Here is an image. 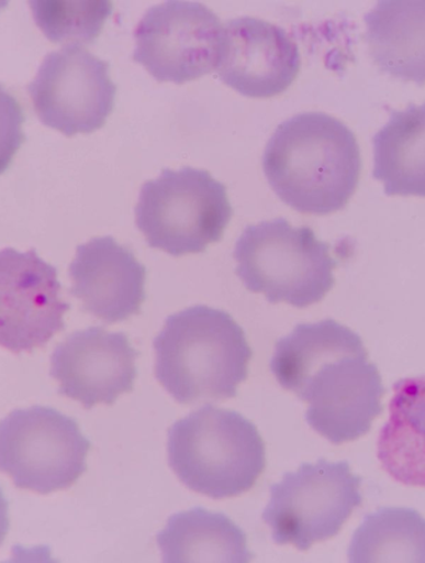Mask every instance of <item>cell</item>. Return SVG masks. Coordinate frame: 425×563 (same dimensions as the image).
Listing matches in <instances>:
<instances>
[{"label":"cell","instance_id":"7c38bea8","mask_svg":"<svg viewBox=\"0 0 425 563\" xmlns=\"http://www.w3.org/2000/svg\"><path fill=\"white\" fill-rule=\"evenodd\" d=\"M138 356L125 333L91 327L56 346L51 377L60 383L61 396L80 401L85 409L100 402L112 406L134 389Z\"/></svg>","mask_w":425,"mask_h":563},{"label":"cell","instance_id":"8992f818","mask_svg":"<svg viewBox=\"0 0 425 563\" xmlns=\"http://www.w3.org/2000/svg\"><path fill=\"white\" fill-rule=\"evenodd\" d=\"M136 224L150 249L174 257L202 253L220 242L232 220L226 187L205 170L165 168L142 186Z\"/></svg>","mask_w":425,"mask_h":563},{"label":"cell","instance_id":"44dd1931","mask_svg":"<svg viewBox=\"0 0 425 563\" xmlns=\"http://www.w3.org/2000/svg\"><path fill=\"white\" fill-rule=\"evenodd\" d=\"M24 120L18 100L0 86V175L12 165L14 155L25 141Z\"/></svg>","mask_w":425,"mask_h":563},{"label":"cell","instance_id":"d6986e66","mask_svg":"<svg viewBox=\"0 0 425 563\" xmlns=\"http://www.w3.org/2000/svg\"><path fill=\"white\" fill-rule=\"evenodd\" d=\"M348 560L425 563V519L405 508H384L367 515L354 534Z\"/></svg>","mask_w":425,"mask_h":563},{"label":"cell","instance_id":"ac0fdd59","mask_svg":"<svg viewBox=\"0 0 425 563\" xmlns=\"http://www.w3.org/2000/svg\"><path fill=\"white\" fill-rule=\"evenodd\" d=\"M373 177L387 196L425 197V102L392 110L373 136Z\"/></svg>","mask_w":425,"mask_h":563},{"label":"cell","instance_id":"3957f363","mask_svg":"<svg viewBox=\"0 0 425 563\" xmlns=\"http://www.w3.org/2000/svg\"><path fill=\"white\" fill-rule=\"evenodd\" d=\"M155 375L181 405L235 398L253 351L230 313L194 306L169 316L155 338Z\"/></svg>","mask_w":425,"mask_h":563},{"label":"cell","instance_id":"7a4b0ae2","mask_svg":"<svg viewBox=\"0 0 425 563\" xmlns=\"http://www.w3.org/2000/svg\"><path fill=\"white\" fill-rule=\"evenodd\" d=\"M262 170L291 209L325 216L351 200L362 172L360 146L343 121L304 112L278 126L264 152Z\"/></svg>","mask_w":425,"mask_h":563},{"label":"cell","instance_id":"4fadbf2b","mask_svg":"<svg viewBox=\"0 0 425 563\" xmlns=\"http://www.w3.org/2000/svg\"><path fill=\"white\" fill-rule=\"evenodd\" d=\"M298 45L281 26L243 16L226 23L220 55V79L248 98H272L298 77Z\"/></svg>","mask_w":425,"mask_h":563},{"label":"cell","instance_id":"7402d4cb","mask_svg":"<svg viewBox=\"0 0 425 563\" xmlns=\"http://www.w3.org/2000/svg\"><path fill=\"white\" fill-rule=\"evenodd\" d=\"M9 527H11V522H9V504L2 489H0V547L5 541Z\"/></svg>","mask_w":425,"mask_h":563},{"label":"cell","instance_id":"277c9868","mask_svg":"<svg viewBox=\"0 0 425 563\" xmlns=\"http://www.w3.org/2000/svg\"><path fill=\"white\" fill-rule=\"evenodd\" d=\"M169 466L189 490L214 500L253 489L266 471V444L239 412L205 406L168 430Z\"/></svg>","mask_w":425,"mask_h":563},{"label":"cell","instance_id":"30bf717a","mask_svg":"<svg viewBox=\"0 0 425 563\" xmlns=\"http://www.w3.org/2000/svg\"><path fill=\"white\" fill-rule=\"evenodd\" d=\"M116 91L110 64L80 45H66L46 55L27 87L42 123L69 137L105 125Z\"/></svg>","mask_w":425,"mask_h":563},{"label":"cell","instance_id":"9c48e42d","mask_svg":"<svg viewBox=\"0 0 425 563\" xmlns=\"http://www.w3.org/2000/svg\"><path fill=\"white\" fill-rule=\"evenodd\" d=\"M221 19L197 2H166L148 9L135 31L134 60L160 82L183 84L219 67Z\"/></svg>","mask_w":425,"mask_h":563},{"label":"cell","instance_id":"9a60e30c","mask_svg":"<svg viewBox=\"0 0 425 563\" xmlns=\"http://www.w3.org/2000/svg\"><path fill=\"white\" fill-rule=\"evenodd\" d=\"M368 49L377 67L425 86V0H387L365 16Z\"/></svg>","mask_w":425,"mask_h":563},{"label":"cell","instance_id":"e0dca14e","mask_svg":"<svg viewBox=\"0 0 425 563\" xmlns=\"http://www.w3.org/2000/svg\"><path fill=\"white\" fill-rule=\"evenodd\" d=\"M157 543L165 563H248L254 559L247 534L228 516L202 508L171 516L157 534Z\"/></svg>","mask_w":425,"mask_h":563},{"label":"cell","instance_id":"8fae6325","mask_svg":"<svg viewBox=\"0 0 425 563\" xmlns=\"http://www.w3.org/2000/svg\"><path fill=\"white\" fill-rule=\"evenodd\" d=\"M69 309L58 269L34 249L0 251V346L15 354L43 349L65 330Z\"/></svg>","mask_w":425,"mask_h":563},{"label":"cell","instance_id":"52a82bcc","mask_svg":"<svg viewBox=\"0 0 425 563\" xmlns=\"http://www.w3.org/2000/svg\"><path fill=\"white\" fill-rule=\"evenodd\" d=\"M362 478L347 462L301 464L270 486V503L262 521L277 545L307 551L315 542L333 539L356 508L362 505Z\"/></svg>","mask_w":425,"mask_h":563},{"label":"cell","instance_id":"ffe728a7","mask_svg":"<svg viewBox=\"0 0 425 563\" xmlns=\"http://www.w3.org/2000/svg\"><path fill=\"white\" fill-rule=\"evenodd\" d=\"M30 3L35 22L47 40L69 45L93 43L113 11L108 0H32Z\"/></svg>","mask_w":425,"mask_h":563},{"label":"cell","instance_id":"5b68a950","mask_svg":"<svg viewBox=\"0 0 425 563\" xmlns=\"http://www.w3.org/2000/svg\"><path fill=\"white\" fill-rule=\"evenodd\" d=\"M329 249L310 228H292L282 218L251 224L236 241V275L245 288L266 295L272 305L306 308L335 286L337 261Z\"/></svg>","mask_w":425,"mask_h":563},{"label":"cell","instance_id":"ba28073f","mask_svg":"<svg viewBox=\"0 0 425 563\" xmlns=\"http://www.w3.org/2000/svg\"><path fill=\"white\" fill-rule=\"evenodd\" d=\"M90 449L77 420L53 408L18 409L0 421V472L18 489H69L88 471Z\"/></svg>","mask_w":425,"mask_h":563},{"label":"cell","instance_id":"2e32d148","mask_svg":"<svg viewBox=\"0 0 425 563\" xmlns=\"http://www.w3.org/2000/svg\"><path fill=\"white\" fill-rule=\"evenodd\" d=\"M377 456L395 482L425 489V375L396 382Z\"/></svg>","mask_w":425,"mask_h":563},{"label":"cell","instance_id":"5bb4252c","mask_svg":"<svg viewBox=\"0 0 425 563\" xmlns=\"http://www.w3.org/2000/svg\"><path fill=\"white\" fill-rule=\"evenodd\" d=\"M146 275L134 252L111 236L97 238L77 249L69 269L70 294L81 300L85 312L100 321L124 322L141 312Z\"/></svg>","mask_w":425,"mask_h":563},{"label":"cell","instance_id":"6da1fadb","mask_svg":"<svg viewBox=\"0 0 425 563\" xmlns=\"http://www.w3.org/2000/svg\"><path fill=\"white\" fill-rule=\"evenodd\" d=\"M270 371L283 389L309 402L307 424L333 444L368 433L383 411L380 372L361 336L334 319L298 324L277 342Z\"/></svg>","mask_w":425,"mask_h":563}]
</instances>
